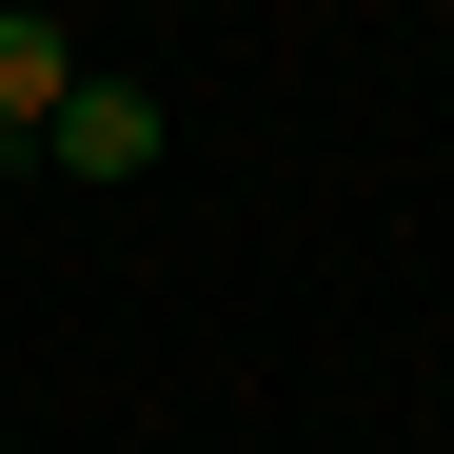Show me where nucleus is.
Masks as SVG:
<instances>
[{"mask_svg":"<svg viewBox=\"0 0 454 454\" xmlns=\"http://www.w3.org/2000/svg\"><path fill=\"white\" fill-rule=\"evenodd\" d=\"M40 159H59V178H99V198H119V178H159V99H138V80H99V59H80V99L40 119Z\"/></svg>","mask_w":454,"mask_h":454,"instance_id":"f257e3e1","label":"nucleus"},{"mask_svg":"<svg viewBox=\"0 0 454 454\" xmlns=\"http://www.w3.org/2000/svg\"><path fill=\"white\" fill-rule=\"evenodd\" d=\"M59 99H80V40H59L40 0H0V138L40 159V119H59Z\"/></svg>","mask_w":454,"mask_h":454,"instance_id":"f03ea898","label":"nucleus"}]
</instances>
